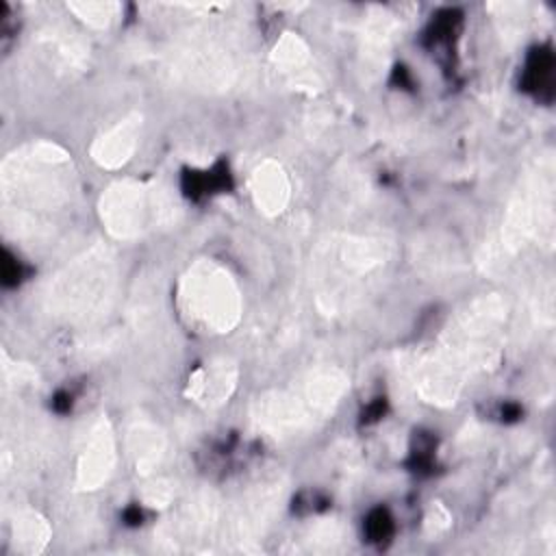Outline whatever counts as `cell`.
I'll return each mask as SVG.
<instances>
[{
  "label": "cell",
  "instance_id": "30bf717a",
  "mask_svg": "<svg viewBox=\"0 0 556 556\" xmlns=\"http://www.w3.org/2000/svg\"><path fill=\"white\" fill-rule=\"evenodd\" d=\"M250 191L258 211H263L265 215H278L285 211L291 198L289 174L280 163L267 159L252 169Z\"/></svg>",
  "mask_w": 556,
  "mask_h": 556
},
{
  "label": "cell",
  "instance_id": "6da1fadb",
  "mask_svg": "<svg viewBox=\"0 0 556 556\" xmlns=\"http://www.w3.org/2000/svg\"><path fill=\"white\" fill-rule=\"evenodd\" d=\"M4 202L20 211H46L67 202L72 174L67 154L52 143H33L2 165Z\"/></svg>",
  "mask_w": 556,
  "mask_h": 556
},
{
  "label": "cell",
  "instance_id": "9c48e42d",
  "mask_svg": "<svg viewBox=\"0 0 556 556\" xmlns=\"http://www.w3.org/2000/svg\"><path fill=\"white\" fill-rule=\"evenodd\" d=\"M141 135V117L128 115L104 130L91 146V156L100 167L115 169L124 165L137 150Z\"/></svg>",
  "mask_w": 556,
  "mask_h": 556
},
{
  "label": "cell",
  "instance_id": "7c38bea8",
  "mask_svg": "<svg viewBox=\"0 0 556 556\" xmlns=\"http://www.w3.org/2000/svg\"><path fill=\"white\" fill-rule=\"evenodd\" d=\"M11 541L17 552L37 554L50 541V528L37 513L22 510L11 521Z\"/></svg>",
  "mask_w": 556,
  "mask_h": 556
},
{
  "label": "cell",
  "instance_id": "7a4b0ae2",
  "mask_svg": "<svg viewBox=\"0 0 556 556\" xmlns=\"http://www.w3.org/2000/svg\"><path fill=\"white\" fill-rule=\"evenodd\" d=\"M178 311L182 319L198 332H230L241 317L239 285L217 261H195L180 278Z\"/></svg>",
  "mask_w": 556,
  "mask_h": 556
},
{
  "label": "cell",
  "instance_id": "3957f363",
  "mask_svg": "<svg viewBox=\"0 0 556 556\" xmlns=\"http://www.w3.org/2000/svg\"><path fill=\"white\" fill-rule=\"evenodd\" d=\"M345 391V376L337 369H317L258 402L256 421L263 430L291 437L332 413Z\"/></svg>",
  "mask_w": 556,
  "mask_h": 556
},
{
  "label": "cell",
  "instance_id": "4fadbf2b",
  "mask_svg": "<svg viewBox=\"0 0 556 556\" xmlns=\"http://www.w3.org/2000/svg\"><path fill=\"white\" fill-rule=\"evenodd\" d=\"M132 439H135V456H137V463L139 467H150L159 460V456L163 454V441L161 437L156 434L154 428H146V426H139L135 428L132 432Z\"/></svg>",
  "mask_w": 556,
  "mask_h": 556
},
{
  "label": "cell",
  "instance_id": "277c9868",
  "mask_svg": "<svg viewBox=\"0 0 556 556\" xmlns=\"http://www.w3.org/2000/svg\"><path fill=\"white\" fill-rule=\"evenodd\" d=\"M495 315L489 308H476L467 315L458 330H452L441 350L432 358V374L424 380V389L432 397L454 395L456 387L467 374H471L478 363L491 352Z\"/></svg>",
  "mask_w": 556,
  "mask_h": 556
},
{
  "label": "cell",
  "instance_id": "8fae6325",
  "mask_svg": "<svg viewBox=\"0 0 556 556\" xmlns=\"http://www.w3.org/2000/svg\"><path fill=\"white\" fill-rule=\"evenodd\" d=\"M235 380H237V371L230 363L213 361L191 374L187 393L200 404L217 406L224 400H228V395L235 389Z\"/></svg>",
  "mask_w": 556,
  "mask_h": 556
},
{
  "label": "cell",
  "instance_id": "52a82bcc",
  "mask_svg": "<svg viewBox=\"0 0 556 556\" xmlns=\"http://www.w3.org/2000/svg\"><path fill=\"white\" fill-rule=\"evenodd\" d=\"M384 263V250L378 245V241L367 239H345L339 243V250H330L324 265L326 276L321 278L326 282V293H341L350 295L356 285H363L367 276L378 269Z\"/></svg>",
  "mask_w": 556,
  "mask_h": 556
},
{
  "label": "cell",
  "instance_id": "8992f818",
  "mask_svg": "<svg viewBox=\"0 0 556 556\" xmlns=\"http://www.w3.org/2000/svg\"><path fill=\"white\" fill-rule=\"evenodd\" d=\"M109 291V267L104 256H85L59 276L50 298L67 315H87Z\"/></svg>",
  "mask_w": 556,
  "mask_h": 556
},
{
  "label": "cell",
  "instance_id": "ba28073f",
  "mask_svg": "<svg viewBox=\"0 0 556 556\" xmlns=\"http://www.w3.org/2000/svg\"><path fill=\"white\" fill-rule=\"evenodd\" d=\"M115 465V445H113V434L106 424H98L89 439L87 445L80 452L78 469H76V480L80 489H98L104 484L113 471Z\"/></svg>",
  "mask_w": 556,
  "mask_h": 556
},
{
  "label": "cell",
  "instance_id": "5b68a950",
  "mask_svg": "<svg viewBox=\"0 0 556 556\" xmlns=\"http://www.w3.org/2000/svg\"><path fill=\"white\" fill-rule=\"evenodd\" d=\"M172 213L174 204L161 189L137 180L109 187L100 200L102 224L117 239H137L161 226Z\"/></svg>",
  "mask_w": 556,
  "mask_h": 556
}]
</instances>
